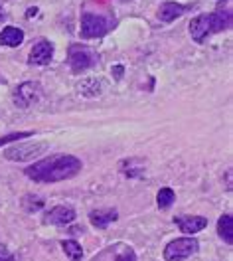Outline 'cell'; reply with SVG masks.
I'll return each mask as SVG.
<instances>
[{"label":"cell","mask_w":233,"mask_h":261,"mask_svg":"<svg viewBox=\"0 0 233 261\" xmlns=\"http://www.w3.org/2000/svg\"><path fill=\"white\" fill-rule=\"evenodd\" d=\"M174 224L178 226L182 233L194 236V233H200L201 229L208 228V218H203V216H176Z\"/></svg>","instance_id":"10"},{"label":"cell","mask_w":233,"mask_h":261,"mask_svg":"<svg viewBox=\"0 0 233 261\" xmlns=\"http://www.w3.org/2000/svg\"><path fill=\"white\" fill-rule=\"evenodd\" d=\"M217 236H219L227 245L233 244V216L231 214L219 216V220H217Z\"/></svg>","instance_id":"14"},{"label":"cell","mask_w":233,"mask_h":261,"mask_svg":"<svg viewBox=\"0 0 233 261\" xmlns=\"http://www.w3.org/2000/svg\"><path fill=\"white\" fill-rule=\"evenodd\" d=\"M75 218H77V212L73 210V206L60 204V206H53L51 210L46 212L44 224H50V226H67V224H71Z\"/></svg>","instance_id":"8"},{"label":"cell","mask_w":233,"mask_h":261,"mask_svg":"<svg viewBox=\"0 0 233 261\" xmlns=\"http://www.w3.org/2000/svg\"><path fill=\"white\" fill-rule=\"evenodd\" d=\"M40 99H42V87H40L38 82L20 83L16 89H14V93H12V101H14V105L20 107V109L32 107Z\"/></svg>","instance_id":"6"},{"label":"cell","mask_w":233,"mask_h":261,"mask_svg":"<svg viewBox=\"0 0 233 261\" xmlns=\"http://www.w3.org/2000/svg\"><path fill=\"white\" fill-rule=\"evenodd\" d=\"M48 148V143H28V145H14L4 150V159L12 163H26L40 156Z\"/></svg>","instance_id":"7"},{"label":"cell","mask_w":233,"mask_h":261,"mask_svg":"<svg viewBox=\"0 0 233 261\" xmlns=\"http://www.w3.org/2000/svg\"><path fill=\"white\" fill-rule=\"evenodd\" d=\"M121 249H123V251L116 255L115 261H136V253H134L133 247H127V245H123Z\"/></svg>","instance_id":"20"},{"label":"cell","mask_w":233,"mask_h":261,"mask_svg":"<svg viewBox=\"0 0 233 261\" xmlns=\"http://www.w3.org/2000/svg\"><path fill=\"white\" fill-rule=\"evenodd\" d=\"M0 261H16V257L2 245V247H0Z\"/></svg>","instance_id":"21"},{"label":"cell","mask_w":233,"mask_h":261,"mask_svg":"<svg viewBox=\"0 0 233 261\" xmlns=\"http://www.w3.org/2000/svg\"><path fill=\"white\" fill-rule=\"evenodd\" d=\"M44 198H38V196L34 194H26L22 198V208L26 210V212H38V210H42L44 208Z\"/></svg>","instance_id":"18"},{"label":"cell","mask_w":233,"mask_h":261,"mask_svg":"<svg viewBox=\"0 0 233 261\" xmlns=\"http://www.w3.org/2000/svg\"><path fill=\"white\" fill-rule=\"evenodd\" d=\"M22 42H24V32H22L20 28H16V26H6V28H2V32H0V46L18 48Z\"/></svg>","instance_id":"13"},{"label":"cell","mask_w":233,"mask_h":261,"mask_svg":"<svg viewBox=\"0 0 233 261\" xmlns=\"http://www.w3.org/2000/svg\"><path fill=\"white\" fill-rule=\"evenodd\" d=\"M231 26V12L229 10H217L210 14H200L190 22V36L194 42L203 44L212 34L223 32Z\"/></svg>","instance_id":"2"},{"label":"cell","mask_w":233,"mask_h":261,"mask_svg":"<svg viewBox=\"0 0 233 261\" xmlns=\"http://www.w3.org/2000/svg\"><path fill=\"white\" fill-rule=\"evenodd\" d=\"M83 163L73 154H51L24 168V174L38 184H53L77 176Z\"/></svg>","instance_id":"1"},{"label":"cell","mask_w":233,"mask_h":261,"mask_svg":"<svg viewBox=\"0 0 233 261\" xmlns=\"http://www.w3.org/2000/svg\"><path fill=\"white\" fill-rule=\"evenodd\" d=\"M67 62L73 73H83L95 64V54L83 44H71L67 49Z\"/></svg>","instance_id":"5"},{"label":"cell","mask_w":233,"mask_h":261,"mask_svg":"<svg viewBox=\"0 0 233 261\" xmlns=\"http://www.w3.org/2000/svg\"><path fill=\"white\" fill-rule=\"evenodd\" d=\"M2 16H4V14H2V2H0V20H2Z\"/></svg>","instance_id":"24"},{"label":"cell","mask_w":233,"mask_h":261,"mask_svg":"<svg viewBox=\"0 0 233 261\" xmlns=\"http://www.w3.org/2000/svg\"><path fill=\"white\" fill-rule=\"evenodd\" d=\"M227 190H231V170H227Z\"/></svg>","instance_id":"23"},{"label":"cell","mask_w":233,"mask_h":261,"mask_svg":"<svg viewBox=\"0 0 233 261\" xmlns=\"http://www.w3.org/2000/svg\"><path fill=\"white\" fill-rule=\"evenodd\" d=\"M116 220H119V212H116L115 208L91 210V212H89V222H91V226H95V228H99V229L109 228Z\"/></svg>","instance_id":"11"},{"label":"cell","mask_w":233,"mask_h":261,"mask_svg":"<svg viewBox=\"0 0 233 261\" xmlns=\"http://www.w3.org/2000/svg\"><path fill=\"white\" fill-rule=\"evenodd\" d=\"M62 249L66 251L69 261H81V257H83V247L75 240H64L62 242Z\"/></svg>","instance_id":"15"},{"label":"cell","mask_w":233,"mask_h":261,"mask_svg":"<svg viewBox=\"0 0 233 261\" xmlns=\"http://www.w3.org/2000/svg\"><path fill=\"white\" fill-rule=\"evenodd\" d=\"M123 71H125V67H123V65H121V64L115 65V67H113V77H115L116 82L121 80V75H123Z\"/></svg>","instance_id":"22"},{"label":"cell","mask_w":233,"mask_h":261,"mask_svg":"<svg viewBox=\"0 0 233 261\" xmlns=\"http://www.w3.org/2000/svg\"><path fill=\"white\" fill-rule=\"evenodd\" d=\"M198 249H200V244L192 236L176 238V240H172V242H168L164 245L162 257H164V261H184L188 257H192V255H196Z\"/></svg>","instance_id":"3"},{"label":"cell","mask_w":233,"mask_h":261,"mask_svg":"<svg viewBox=\"0 0 233 261\" xmlns=\"http://www.w3.org/2000/svg\"><path fill=\"white\" fill-rule=\"evenodd\" d=\"M34 135H36V130H16V133H10V135H4V137H0V147H6V145L22 141V139H30Z\"/></svg>","instance_id":"19"},{"label":"cell","mask_w":233,"mask_h":261,"mask_svg":"<svg viewBox=\"0 0 233 261\" xmlns=\"http://www.w3.org/2000/svg\"><path fill=\"white\" fill-rule=\"evenodd\" d=\"M53 58V44L48 40H40L34 44V48L28 54V64L30 65H48Z\"/></svg>","instance_id":"9"},{"label":"cell","mask_w":233,"mask_h":261,"mask_svg":"<svg viewBox=\"0 0 233 261\" xmlns=\"http://www.w3.org/2000/svg\"><path fill=\"white\" fill-rule=\"evenodd\" d=\"M186 10H188V6H184L180 2H164L158 8V20L172 22V20H176L178 16H182Z\"/></svg>","instance_id":"12"},{"label":"cell","mask_w":233,"mask_h":261,"mask_svg":"<svg viewBox=\"0 0 233 261\" xmlns=\"http://www.w3.org/2000/svg\"><path fill=\"white\" fill-rule=\"evenodd\" d=\"M113 26H115V22L111 18L101 16L95 12H85L81 16V38H85V40L103 38Z\"/></svg>","instance_id":"4"},{"label":"cell","mask_w":233,"mask_h":261,"mask_svg":"<svg viewBox=\"0 0 233 261\" xmlns=\"http://www.w3.org/2000/svg\"><path fill=\"white\" fill-rule=\"evenodd\" d=\"M101 80H97V77H89V80H85V82H81V85H79V93L83 95V97H97L101 93Z\"/></svg>","instance_id":"16"},{"label":"cell","mask_w":233,"mask_h":261,"mask_svg":"<svg viewBox=\"0 0 233 261\" xmlns=\"http://www.w3.org/2000/svg\"><path fill=\"white\" fill-rule=\"evenodd\" d=\"M176 202V192L172 190V188H160L158 190V194H156V204H158V208L160 210H168V208H172V204Z\"/></svg>","instance_id":"17"}]
</instances>
